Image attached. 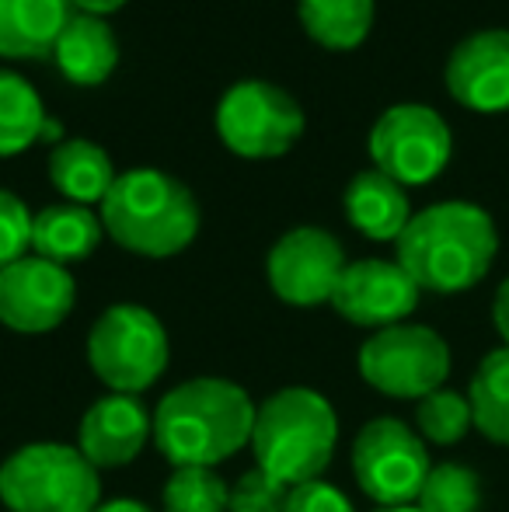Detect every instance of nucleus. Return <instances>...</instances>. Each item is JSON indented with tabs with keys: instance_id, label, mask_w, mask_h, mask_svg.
I'll use <instances>...</instances> for the list:
<instances>
[{
	"instance_id": "nucleus-20",
	"label": "nucleus",
	"mask_w": 509,
	"mask_h": 512,
	"mask_svg": "<svg viewBox=\"0 0 509 512\" xmlns=\"http://www.w3.org/2000/svg\"><path fill=\"white\" fill-rule=\"evenodd\" d=\"M116 178L119 175L112 168V157L91 140H67L49 157V182L74 206L105 203Z\"/></svg>"
},
{
	"instance_id": "nucleus-21",
	"label": "nucleus",
	"mask_w": 509,
	"mask_h": 512,
	"mask_svg": "<svg viewBox=\"0 0 509 512\" xmlns=\"http://www.w3.org/2000/svg\"><path fill=\"white\" fill-rule=\"evenodd\" d=\"M297 18L318 46L349 53L374 28V0H297Z\"/></svg>"
},
{
	"instance_id": "nucleus-25",
	"label": "nucleus",
	"mask_w": 509,
	"mask_h": 512,
	"mask_svg": "<svg viewBox=\"0 0 509 512\" xmlns=\"http://www.w3.org/2000/svg\"><path fill=\"white\" fill-rule=\"evenodd\" d=\"M231 488L213 467H175L164 485V512H227Z\"/></svg>"
},
{
	"instance_id": "nucleus-29",
	"label": "nucleus",
	"mask_w": 509,
	"mask_h": 512,
	"mask_svg": "<svg viewBox=\"0 0 509 512\" xmlns=\"http://www.w3.org/2000/svg\"><path fill=\"white\" fill-rule=\"evenodd\" d=\"M286 512H356L353 502L328 481H307L300 488H290Z\"/></svg>"
},
{
	"instance_id": "nucleus-16",
	"label": "nucleus",
	"mask_w": 509,
	"mask_h": 512,
	"mask_svg": "<svg viewBox=\"0 0 509 512\" xmlns=\"http://www.w3.org/2000/svg\"><path fill=\"white\" fill-rule=\"evenodd\" d=\"M74 14L70 0H0V56L46 60Z\"/></svg>"
},
{
	"instance_id": "nucleus-4",
	"label": "nucleus",
	"mask_w": 509,
	"mask_h": 512,
	"mask_svg": "<svg viewBox=\"0 0 509 512\" xmlns=\"http://www.w3.org/2000/svg\"><path fill=\"white\" fill-rule=\"evenodd\" d=\"M98 216L119 248L143 258H171L199 234V206L192 192L154 168L119 175Z\"/></svg>"
},
{
	"instance_id": "nucleus-8",
	"label": "nucleus",
	"mask_w": 509,
	"mask_h": 512,
	"mask_svg": "<svg viewBox=\"0 0 509 512\" xmlns=\"http://www.w3.org/2000/svg\"><path fill=\"white\" fill-rule=\"evenodd\" d=\"M429 471L426 443L401 418H374L353 443V474L381 509L415 506Z\"/></svg>"
},
{
	"instance_id": "nucleus-18",
	"label": "nucleus",
	"mask_w": 509,
	"mask_h": 512,
	"mask_svg": "<svg viewBox=\"0 0 509 512\" xmlns=\"http://www.w3.org/2000/svg\"><path fill=\"white\" fill-rule=\"evenodd\" d=\"M346 216L370 241H398L412 220L408 196L394 178L381 171H360L346 189Z\"/></svg>"
},
{
	"instance_id": "nucleus-13",
	"label": "nucleus",
	"mask_w": 509,
	"mask_h": 512,
	"mask_svg": "<svg viewBox=\"0 0 509 512\" xmlns=\"http://www.w3.org/2000/svg\"><path fill=\"white\" fill-rule=\"evenodd\" d=\"M419 293L422 290L398 262L363 258V262L346 265L332 293V307L349 324L381 331L391 324H405V317L419 307Z\"/></svg>"
},
{
	"instance_id": "nucleus-26",
	"label": "nucleus",
	"mask_w": 509,
	"mask_h": 512,
	"mask_svg": "<svg viewBox=\"0 0 509 512\" xmlns=\"http://www.w3.org/2000/svg\"><path fill=\"white\" fill-rule=\"evenodd\" d=\"M415 422H419L422 439L436 446H454L468 436V429L475 425V415H471V401L457 391H440L426 394V398L415 405Z\"/></svg>"
},
{
	"instance_id": "nucleus-22",
	"label": "nucleus",
	"mask_w": 509,
	"mask_h": 512,
	"mask_svg": "<svg viewBox=\"0 0 509 512\" xmlns=\"http://www.w3.org/2000/svg\"><path fill=\"white\" fill-rule=\"evenodd\" d=\"M49 119L42 98L14 70H0V157H14L46 140Z\"/></svg>"
},
{
	"instance_id": "nucleus-11",
	"label": "nucleus",
	"mask_w": 509,
	"mask_h": 512,
	"mask_svg": "<svg viewBox=\"0 0 509 512\" xmlns=\"http://www.w3.org/2000/svg\"><path fill=\"white\" fill-rule=\"evenodd\" d=\"M346 265V251L328 230L297 227L272 244L265 258V276L283 304L318 307L332 304V293Z\"/></svg>"
},
{
	"instance_id": "nucleus-12",
	"label": "nucleus",
	"mask_w": 509,
	"mask_h": 512,
	"mask_svg": "<svg viewBox=\"0 0 509 512\" xmlns=\"http://www.w3.org/2000/svg\"><path fill=\"white\" fill-rule=\"evenodd\" d=\"M77 300V286L63 265L39 255L0 269V324L21 335H42L60 328Z\"/></svg>"
},
{
	"instance_id": "nucleus-23",
	"label": "nucleus",
	"mask_w": 509,
	"mask_h": 512,
	"mask_svg": "<svg viewBox=\"0 0 509 512\" xmlns=\"http://www.w3.org/2000/svg\"><path fill=\"white\" fill-rule=\"evenodd\" d=\"M471 415L475 429L499 446H509V349L489 352L471 377Z\"/></svg>"
},
{
	"instance_id": "nucleus-14",
	"label": "nucleus",
	"mask_w": 509,
	"mask_h": 512,
	"mask_svg": "<svg viewBox=\"0 0 509 512\" xmlns=\"http://www.w3.org/2000/svg\"><path fill=\"white\" fill-rule=\"evenodd\" d=\"M447 91L471 112H509V32L489 28L457 42L447 60Z\"/></svg>"
},
{
	"instance_id": "nucleus-10",
	"label": "nucleus",
	"mask_w": 509,
	"mask_h": 512,
	"mask_svg": "<svg viewBox=\"0 0 509 512\" xmlns=\"http://www.w3.org/2000/svg\"><path fill=\"white\" fill-rule=\"evenodd\" d=\"M217 133L238 157L269 161L279 157L304 133V112L283 88L269 81H241L220 98Z\"/></svg>"
},
{
	"instance_id": "nucleus-19",
	"label": "nucleus",
	"mask_w": 509,
	"mask_h": 512,
	"mask_svg": "<svg viewBox=\"0 0 509 512\" xmlns=\"http://www.w3.org/2000/svg\"><path fill=\"white\" fill-rule=\"evenodd\" d=\"M102 234V216H95L88 206H46L32 216V251L63 269L70 262H84L102 244Z\"/></svg>"
},
{
	"instance_id": "nucleus-7",
	"label": "nucleus",
	"mask_w": 509,
	"mask_h": 512,
	"mask_svg": "<svg viewBox=\"0 0 509 512\" xmlns=\"http://www.w3.org/2000/svg\"><path fill=\"white\" fill-rule=\"evenodd\" d=\"M450 373V349L426 324H391L360 349V377L398 401H422Z\"/></svg>"
},
{
	"instance_id": "nucleus-24",
	"label": "nucleus",
	"mask_w": 509,
	"mask_h": 512,
	"mask_svg": "<svg viewBox=\"0 0 509 512\" xmlns=\"http://www.w3.org/2000/svg\"><path fill=\"white\" fill-rule=\"evenodd\" d=\"M415 506L422 512H478L482 481L464 464H436L422 485Z\"/></svg>"
},
{
	"instance_id": "nucleus-17",
	"label": "nucleus",
	"mask_w": 509,
	"mask_h": 512,
	"mask_svg": "<svg viewBox=\"0 0 509 512\" xmlns=\"http://www.w3.org/2000/svg\"><path fill=\"white\" fill-rule=\"evenodd\" d=\"M53 56H56V67L63 70V77L70 84L95 88V84L109 81L112 70H116L119 42L105 18L77 11L67 21V28L60 32V39H56Z\"/></svg>"
},
{
	"instance_id": "nucleus-5",
	"label": "nucleus",
	"mask_w": 509,
	"mask_h": 512,
	"mask_svg": "<svg viewBox=\"0 0 509 512\" xmlns=\"http://www.w3.org/2000/svg\"><path fill=\"white\" fill-rule=\"evenodd\" d=\"M0 502L7 512H95L102 481L77 446L28 443L0 464Z\"/></svg>"
},
{
	"instance_id": "nucleus-33",
	"label": "nucleus",
	"mask_w": 509,
	"mask_h": 512,
	"mask_svg": "<svg viewBox=\"0 0 509 512\" xmlns=\"http://www.w3.org/2000/svg\"><path fill=\"white\" fill-rule=\"evenodd\" d=\"M377 512H422L419 506H394V509H377Z\"/></svg>"
},
{
	"instance_id": "nucleus-27",
	"label": "nucleus",
	"mask_w": 509,
	"mask_h": 512,
	"mask_svg": "<svg viewBox=\"0 0 509 512\" xmlns=\"http://www.w3.org/2000/svg\"><path fill=\"white\" fill-rule=\"evenodd\" d=\"M286 499H290V488L252 467L231 485L227 512H286Z\"/></svg>"
},
{
	"instance_id": "nucleus-6",
	"label": "nucleus",
	"mask_w": 509,
	"mask_h": 512,
	"mask_svg": "<svg viewBox=\"0 0 509 512\" xmlns=\"http://www.w3.org/2000/svg\"><path fill=\"white\" fill-rule=\"evenodd\" d=\"M88 363L112 394H143L168 366V331L147 307H109L88 335Z\"/></svg>"
},
{
	"instance_id": "nucleus-3",
	"label": "nucleus",
	"mask_w": 509,
	"mask_h": 512,
	"mask_svg": "<svg viewBox=\"0 0 509 512\" xmlns=\"http://www.w3.org/2000/svg\"><path fill=\"white\" fill-rule=\"evenodd\" d=\"M339 443V418L325 394L311 387H286L255 411V467L286 488L321 481Z\"/></svg>"
},
{
	"instance_id": "nucleus-31",
	"label": "nucleus",
	"mask_w": 509,
	"mask_h": 512,
	"mask_svg": "<svg viewBox=\"0 0 509 512\" xmlns=\"http://www.w3.org/2000/svg\"><path fill=\"white\" fill-rule=\"evenodd\" d=\"M70 4H74V11H81V14H95V18H105V14L119 11L126 0H70Z\"/></svg>"
},
{
	"instance_id": "nucleus-9",
	"label": "nucleus",
	"mask_w": 509,
	"mask_h": 512,
	"mask_svg": "<svg viewBox=\"0 0 509 512\" xmlns=\"http://www.w3.org/2000/svg\"><path fill=\"white\" fill-rule=\"evenodd\" d=\"M454 136L443 115L429 105H394L370 129V157L377 171L408 189L426 185L450 164Z\"/></svg>"
},
{
	"instance_id": "nucleus-15",
	"label": "nucleus",
	"mask_w": 509,
	"mask_h": 512,
	"mask_svg": "<svg viewBox=\"0 0 509 512\" xmlns=\"http://www.w3.org/2000/svg\"><path fill=\"white\" fill-rule=\"evenodd\" d=\"M154 439V418L133 394H105L84 411L77 425V450L88 457V464L123 467L140 457V450Z\"/></svg>"
},
{
	"instance_id": "nucleus-28",
	"label": "nucleus",
	"mask_w": 509,
	"mask_h": 512,
	"mask_svg": "<svg viewBox=\"0 0 509 512\" xmlns=\"http://www.w3.org/2000/svg\"><path fill=\"white\" fill-rule=\"evenodd\" d=\"M32 248V213L14 192L0 189V269L21 262Z\"/></svg>"
},
{
	"instance_id": "nucleus-30",
	"label": "nucleus",
	"mask_w": 509,
	"mask_h": 512,
	"mask_svg": "<svg viewBox=\"0 0 509 512\" xmlns=\"http://www.w3.org/2000/svg\"><path fill=\"white\" fill-rule=\"evenodd\" d=\"M492 321H496L499 338H503L506 349H509V276L503 279V286L496 290V300H492Z\"/></svg>"
},
{
	"instance_id": "nucleus-32",
	"label": "nucleus",
	"mask_w": 509,
	"mask_h": 512,
	"mask_svg": "<svg viewBox=\"0 0 509 512\" xmlns=\"http://www.w3.org/2000/svg\"><path fill=\"white\" fill-rule=\"evenodd\" d=\"M95 512H154V509H147L136 499H109V502H102Z\"/></svg>"
},
{
	"instance_id": "nucleus-2",
	"label": "nucleus",
	"mask_w": 509,
	"mask_h": 512,
	"mask_svg": "<svg viewBox=\"0 0 509 512\" xmlns=\"http://www.w3.org/2000/svg\"><path fill=\"white\" fill-rule=\"evenodd\" d=\"M394 262L419 290L464 293L489 276L499 251L492 216L475 203H436L412 213L394 241Z\"/></svg>"
},
{
	"instance_id": "nucleus-1",
	"label": "nucleus",
	"mask_w": 509,
	"mask_h": 512,
	"mask_svg": "<svg viewBox=\"0 0 509 512\" xmlns=\"http://www.w3.org/2000/svg\"><path fill=\"white\" fill-rule=\"evenodd\" d=\"M255 411L231 380H185L154 411V446L175 467H217L252 443Z\"/></svg>"
}]
</instances>
